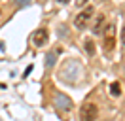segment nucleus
I'll return each mask as SVG.
<instances>
[{
	"mask_svg": "<svg viewBox=\"0 0 125 121\" xmlns=\"http://www.w3.org/2000/svg\"><path fill=\"white\" fill-rule=\"evenodd\" d=\"M31 70H32V66H27V68H25V76H29V74H31Z\"/></svg>",
	"mask_w": 125,
	"mask_h": 121,
	"instance_id": "nucleus-11",
	"label": "nucleus"
},
{
	"mask_svg": "<svg viewBox=\"0 0 125 121\" xmlns=\"http://www.w3.org/2000/svg\"><path fill=\"white\" fill-rule=\"evenodd\" d=\"M85 51L89 53V55H95V51H97V49H95V42L91 40V38L85 40Z\"/></svg>",
	"mask_w": 125,
	"mask_h": 121,
	"instance_id": "nucleus-7",
	"label": "nucleus"
},
{
	"mask_svg": "<svg viewBox=\"0 0 125 121\" xmlns=\"http://www.w3.org/2000/svg\"><path fill=\"white\" fill-rule=\"evenodd\" d=\"M91 17H93V8L87 6L83 11H80L78 15H76V19H74V27L78 30H83L87 27V23L91 21Z\"/></svg>",
	"mask_w": 125,
	"mask_h": 121,
	"instance_id": "nucleus-2",
	"label": "nucleus"
},
{
	"mask_svg": "<svg viewBox=\"0 0 125 121\" xmlns=\"http://www.w3.org/2000/svg\"><path fill=\"white\" fill-rule=\"evenodd\" d=\"M97 115H99V108L93 102H85L80 110V119L82 121H95Z\"/></svg>",
	"mask_w": 125,
	"mask_h": 121,
	"instance_id": "nucleus-1",
	"label": "nucleus"
},
{
	"mask_svg": "<svg viewBox=\"0 0 125 121\" xmlns=\"http://www.w3.org/2000/svg\"><path fill=\"white\" fill-rule=\"evenodd\" d=\"M85 4H87V0H76V6H78V8L85 6Z\"/></svg>",
	"mask_w": 125,
	"mask_h": 121,
	"instance_id": "nucleus-10",
	"label": "nucleus"
},
{
	"mask_svg": "<svg viewBox=\"0 0 125 121\" xmlns=\"http://www.w3.org/2000/svg\"><path fill=\"white\" fill-rule=\"evenodd\" d=\"M114 45H116V27L110 23L104 29V51L110 53L114 49Z\"/></svg>",
	"mask_w": 125,
	"mask_h": 121,
	"instance_id": "nucleus-3",
	"label": "nucleus"
},
{
	"mask_svg": "<svg viewBox=\"0 0 125 121\" xmlns=\"http://www.w3.org/2000/svg\"><path fill=\"white\" fill-rule=\"evenodd\" d=\"M57 2H59V4H68L70 0H57Z\"/></svg>",
	"mask_w": 125,
	"mask_h": 121,
	"instance_id": "nucleus-13",
	"label": "nucleus"
},
{
	"mask_svg": "<svg viewBox=\"0 0 125 121\" xmlns=\"http://www.w3.org/2000/svg\"><path fill=\"white\" fill-rule=\"evenodd\" d=\"M59 51H61V49L57 47V49H55V51H53V53H51V55H49V57L46 59V66H47V68H51V66L55 64V55H57Z\"/></svg>",
	"mask_w": 125,
	"mask_h": 121,
	"instance_id": "nucleus-8",
	"label": "nucleus"
},
{
	"mask_svg": "<svg viewBox=\"0 0 125 121\" xmlns=\"http://www.w3.org/2000/svg\"><path fill=\"white\" fill-rule=\"evenodd\" d=\"M15 2H17V6H27L31 0H15Z\"/></svg>",
	"mask_w": 125,
	"mask_h": 121,
	"instance_id": "nucleus-9",
	"label": "nucleus"
},
{
	"mask_svg": "<svg viewBox=\"0 0 125 121\" xmlns=\"http://www.w3.org/2000/svg\"><path fill=\"white\" fill-rule=\"evenodd\" d=\"M0 89H6V83H0Z\"/></svg>",
	"mask_w": 125,
	"mask_h": 121,
	"instance_id": "nucleus-14",
	"label": "nucleus"
},
{
	"mask_svg": "<svg viewBox=\"0 0 125 121\" xmlns=\"http://www.w3.org/2000/svg\"><path fill=\"white\" fill-rule=\"evenodd\" d=\"M110 93H112L114 97H119V95H121V85H119V81H114L110 85Z\"/></svg>",
	"mask_w": 125,
	"mask_h": 121,
	"instance_id": "nucleus-6",
	"label": "nucleus"
},
{
	"mask_svg": "<svg viewBox=\"0 0 125 121\" xmlns=\"http://www.w3.org/2000/svg\"><path fill=\"white\" fill-rule=\"evenodd\" d=\"M32 42L34 45H46L47 44V30L46 29H38L32 34Z\"/></svg>",
	"mask_w": 125,
	"mask_h": 121,
	"instance_id": "nucleus-4",
	"label": "nucleus"
},
{
	"mask_svg": "<svg viewBox=\"0 0 125 121\" xmlns=\"http://www.w3.org/2000/svg\"><path fill=\"white\" fill-rule=\"evenodd\" d=\"M102 25H104V15H97V19L93 23V34L102 32Z\"/></svg>",
	"mask_w": 125,
	"mask_h": 121,
	"instance_id": "nucleus-5",
	"label": "nucleus"
},
{
	"mask_svg": "<svg viewBox=\"0 0 125 121\" xmlns=\"http://www.w3.org/2000/svg\"><path fill=\"white\" fill-rule=\"evenodd\" d=\"M121 40H123V45H125V27H123V30H121Z\"/></svg>",
	"mask_w": 125,
	"mask_h": 121,
	"instance_id": "nucleus-12",
	"label": "nucleus"
}]
</instances>
